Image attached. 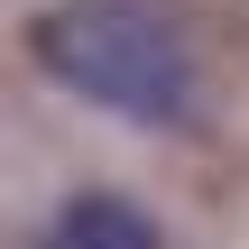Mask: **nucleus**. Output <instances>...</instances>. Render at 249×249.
<instances>
[{"label":"nucleus","instance_id":"1","mask_svg":"<svg viewBox=\"0 0 249 249\" xmlns=\"http://www.w3.org/2000/svg\"><path fill=\"white\" fill-rule=\"evenodd\" d=\"M37 65L139 129H176L194 111V55L148 0H55L37 18Z\"/></svg>","mask_w":249,"mask_h":249},{"label":"nucleus","instance_id":"2","mask_svg":"<svg viewBox=\"0 0 249 249\" xmlns=\"http://www.w3.org/2000/svg\"><path fill=\"white\" fill-rule=\"evenodd\" d=\"M37 249H157V222H148L139 203H120V194H74V203L46 222Z\"/></svg>","mask_w":249,"mask_h":249}]
</instances>
